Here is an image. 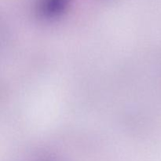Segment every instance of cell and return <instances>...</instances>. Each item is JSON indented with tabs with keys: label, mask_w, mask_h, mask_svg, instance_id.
I'll use <instances>...</instances> for the list:
<instances>
[{
	"label": "cell",
	"mask_w": 161,
	"mask_h": 161,
	"mask_svg": "<svg viewBox=\"0 0 161 161\" xmlns=\"http://www.w3.org/2000/svg\"><path fill=\"white\" fill-rule=\"evenodd\" d=\"M72 0H40L39 13L48 20L59 17L67 10Z\"/></svg>",
	"instance_id": "1"
}]
</instances>
